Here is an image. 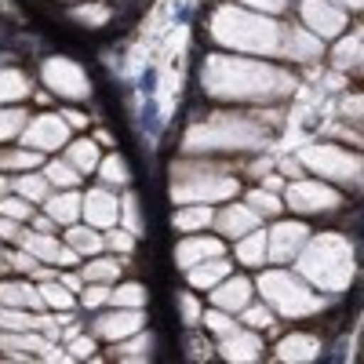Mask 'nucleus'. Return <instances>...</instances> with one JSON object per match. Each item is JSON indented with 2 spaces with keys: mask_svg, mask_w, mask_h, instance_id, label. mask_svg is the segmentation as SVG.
<instances>
[{
  "mask_svg": "<svg viewBox=\"0 0 364 364\" xmlns=\"http://www.w3.org/2000/svg\"><path fill=\"white\" fill-rule=\"evenodd\" d=\"M109 245H113L117 252H132V237H128V233H120V230H117V233L109 237Z\"/></svg>",
  "mask_w": 364,
  "mask_h": 364,
  "instance_id": "obj_49",
  "label": "nucleus"
},
{
  "mask_svg": "<svg viewBox=\"0 0 364 364\" xmlns=\"http://www.w3.org/2000/svg\"><path fill=\"white\" fill-rule=\"evenodd\" d=\"M44 80L63 99H84L87 91H91L84 70L77 63H70V58H48V63H44Z\"/></svg>",
  "mask_w": 364,
  "mask_h": 364,
  "instance_id": "obj_7",
  "label": "nucleus"
},
{
  "mask_svg": "<svg viewBox=\"0 0 364 364\" xmlns=\"http://www.w3.org/2000/svg\"><path fill=\"white\" fill-rule=\"evenodd\" d=\"M248 4H252V8H266V11H281L288 0H248Z\"/></svg>",
  "mask_w": 364,
  "mask_h": 364,
  "instance_id": "obj_50",
  "label": "nucleus"
},
{
  "mask_svg": "<svg viewBox=\"0 0 364 364\" xmlns=\"http://www.w3.org/2000/svg\"><path fill=\"white\" fill-rule=\"evenodd\" d=\"M288 204L295 211H331L339 204V193L321 186V182H295L288 190Z\"/></svg>",
  "mask_w": 364,
  "mask_h": 364,
  "instance_id": "obj_8",
  "label": "nucleus"
},
{
  "mask_svg": "<svg viewBox=\"0 0 364 364\" xmlns=\"http://www.w3.org/2000/svg\"><path fill=\"white\" fill-rule=\"evenodd\" d=\"M149 346H154V339H149V336H139L135 343H124V350H120V353H124V357H142V350L149 353Z\"/></svg>",
  "mask_w": 364,
  "mask_h": 364,
  "instance_id": "obj_46",
  "label": "nucleus"
},
{
  "mask_svg": "<svg viewBox=\"0 0 364 364\" xmlns=\"http://www.w3.org/2000/svg\"><path fill=\"white\" fill-rule=\"evenodd\" d=\"M343 4H350V8H357V4H360V0H343Z\"/></svg>",
  "mask_w": 364,
  "mask_h": 364,
  "instance_id": "obj_55",
  "label": "nucleus"
},
{
  "mask_svg": "<svg viewBox=\"0 0 364 364\" xmlns=\"http://www.w3.org/2000/svg\"><path fill=\"white\" fill-rule=\"evenodd\" d=\"M41 299L48 302V306H55V310H70L73 306V295L66 291V284H44Z\"/></svg>",
  "mask_w": 364,
  "mask_h": 364,
  "instance_id": "obj_29",
  "label": "nucleus"
},
{
  "mask_svg": "<svg viewBox=\"0 0 364 364\" xmlns=\"http://www.w3.org/2000/svg\"><path fill=\"white\" fill-rule=\"evenodd\" d=\"M204 321H208V328H211V331H219V336H230V331H237V324H233L226 314H208Z\"/></svg>",
  "mask_w": 364,
  "mask_h": 364,
  "instance_id": "obj_42",
  "label": "nucleus"
},
{
  "mask_svg": "<svg viewBox=\"0 0 364 364\" xmlns=\"http://www.w3.org/2000/svg\"><path fill=\"white\" fill-rule=\"evenodd\" d=\"M22 120H26V113H22V109H0V139L18 135Z\"/></svg>",
  "mask_w": 364,
  "mask_h": 364,
  "instance_id": "obj_37",
  "label": "nucleus"
},
{
  "mask_svg": "<svg viewBox=\"0 0 364 364\" xmlns=\"http://www.w3.org/2000/svg\"><path fill=\"white\" fill-rule=\"evenodd\" d=\"M48 215H51L55 223H77V215H80V197H77V193L51 197V204H48Z\"/></svg>",
  "mask_w": 364,
  "mask_h": 364,
  "instance_id": "obj_22",
  "label": "nucleus"
},
{
  "mask_svg": "<svg viewBox=\"0 0 364 364\" xmlns=\"http://www.w3.org/2000/svg\"><path fill=\"white\" fill-rule=\"evenodd\" d=\"M237 259L245 266H262V259H266V237L252 230V237H245L237 245Z\"/></svg>",
  "mask_w": 364,
  "mask_h": 364,
  "instance_id": "obj_24",
  "label": "nucleus"
},
{
  "mask_svg": "<svg viewBox=\"0 0 364 364\" xmlns=\"http://www.w3.org/2000/svg\"><path fill=\"white\" fill-rule=\"evenodd\" d=\"M255 211L252 208H240V204H233V208H226L223 215H219V230L223 233H230V237H240V233H252L255 230Z\"/></svg>",
  "mask_w": 364,
  "mask_h": 364,
  "instance_id": "obj_18",
  "label": "nucleus"
},
{
  "mask_svg": "<svg viewBox=\"0 0 364 364\" xmlns=\"http://www.w3.org/2000/svg\"><path fill=\"white\" fill-rule=\"evenodd\" d=\"M357 58H360V37L353 33L350 41H343V44H339V51H336V66H339V70L357 66Z\"/></svg>",
  "mask_w": 364,
  "mask_h": 364,
  "instance_id": "obj_32",
  "label": "nucleus"
},
{
  "mask_svg": "<svg viewBox=\"0 0 364 364\" xmlns=\"http://www.w3.org/2000/svg\"><path fill=\"white\" fill-rule=\"evenodd\" d=\"M80 211H87V223H95V226H113L117 223V197L106 193V190H91L84 200H80Z\"/></svg>",
  "mask_w": 364,
  "mask_h": 364,
  "instance_id": "obj_13",
  "label": "nucleus"
},
{
  "mask_svg": "<svg viewBox=\"0 0 364 364\" xmlns=\"http://www.w3.org/2000/svg\"><path fill=\"white\" fill-rule=\"evenodd\" d=\"M109 299L117 306H142L146 302V288L142 284H120L117 291H109Z\"/></svg>",
  "mask_w": 364,
  "mask_h": 364,
  "instance_id": "obj_28",
  "label": "nucleus"
},
{
  "mask_svg": "<svg viewBox=\"0 0 364 364\" xmlns=\"http://www.w3.org/2000/svg\"><path fill=\"white\" fill-rule=\"evenodd\" d=\"M262 353V343L255 336H240V331H230L223 343V357L226 360H255Z\"/></svg>",
  "mask_w": 364,
  "mask_h": 364,
  "instance_id": "obj_19",
  "label": "nucleus"
},
{
  "mask_svg": "<svg viewBox=\"0 0 364 364\" xmlns=\"http://www.w3.org/2000/svg\"><path fill=\"white\" fill-rule=\"evenodd\" d=\"M48 178L58 182V186H77L80 171H77L73 164H66V161H55V164H48Z\"/></svg>",
  "mask_w": 364,
  "mask_h": 364,
  "instance_id": "obj_31",
  "label": "nucleus"
},
{
  "mask_svg": "<svg viewBox=\"0 0 364 364\" xmlns=\"http://www.w3.org/2000/svg\"><path fill=\"white\" fill-rule=\"evenodd\" d=\"M154 84H157V73H154V70H149V73L142 77V91H146V95H149V91H154Z\"/></svg>",
  "mask_w": 364,
  "mask_h": 364,
  "instance_id": "obj_53",
  "label": "nucleus"
},
{
  "mask_svg": "<svg viewBox=\"0 0 364 364\" xmlns=\"http://www.w3.org/2000/svg\"><path fill=\"white\" fill-rule=\"evenodd\" d=\"M18 240H22V248H26L29 255H37V259L63 262V266L77 262V252H70V248H58V240H51V237H44V233H18Z\"/></svg>",
  "mask_w": 364,
  "mask_h": 364,
  "instance_id": "obj_12",
  "label": "nucleus"
},
{
  "mask_svg": "<svg viewBox=\"0 0 364 364\" xmlns=\"http://www.w3.org/2000/svg\"><path fill=\"white\" fill-rule=\"evenodd\" d=\"M226 262L223 259H215V262H208V266H190V284L193 288H211V284H219L223 277H226Z\"/></svg>",
  "mask_w": 364,
  "mask_h": 364,
  "instance_id": "obj_23",
  "label": "nucleus"
},
{
  "mask_svg": "<svg viewBox=\"0 0 364 364\" xmlns=\"http://www.w3.org/2000/svg\"><path fill=\"white\" fill-rule=\"evenodd\" d=\"M0 350H51L44 339H37V336H26V331H22V336H0Z\"/></svg>",
  "mask_w": 364,
  "mask_h": 364,
  "instance_id": "obj_27",
  "label": "nucleus"
},
{
  "mask_svg": "<svg viewBox=\"0 0 364 364\" xmlns=\"http://www.w3.org/2000/svg\"><path fill=\"white\" fill-rule=\"evenodd\" d=\"M63 117H66V124H70V128H84V124H87V117L77 113V109H70V113H63Z\"/></svg>",
  "mask_w": 364,
  "mask_h": 364,
  "instance_id": "obj_52",
  "label": "nucleus"
},
{
  "mask_svg": "<svg viewBox=\"0 0 364 364\" xmlns=\"http://www.w3.org/2000/svg\"><path fill=\"white\" fill-rule=\"evenodd\" d=\"M302 18H306V26L317 37H331L346 26V15L339 8H331L328 0H306V4H302Z\"/></svg>",
  "mask_w": 364,
  "mask_h": 364,
  "instance_id": "obj_10",
  "label": "nucleus"
},
{
  "mask_svg": "<svg viewBox=\"0 0 364 364\" xmlns=\"http://www.w3.org/2000/svg\"><path fill=\"white\" fill-rule=\"evenodd\" d=\"M259 288L273 306H277L281 314H288V317H302V314H314V310L324 306L317 295H310L299 281H291L288 273H266V277L259 281Z\"/></svg>",
  "mask_w": 364,
  "mask_h": 364,
  "instance_id": "obj_5",
  "label": "nucleus"
},
{
  "mask_svg": "<svg viewBox=\"0 0 364 364\" xmlns=\"http://www.w3.org/2000/svg\"><path fill=\"white\" fill-rule=\"evenodd\" d=\"M302 240H306V226H302V223H281L277 230L266 237V252H269L273 262H288L299 252Z\"/></svg>",
  "mask_w": 364,
  "mask_h": 364,
  "instance_id": "obj_11",
  "label": "nucleus"
},
{
  "mask_svg": "<svg viewBox=\"0 0 364 364\" xmlns=\"http://www.w3.org/2000/svg\"><path fill=\"white\" fill-rule=\"evenodd\" d=\"M288 51H291V58L299 55V58H314L317 51H321V44L314 41V37H306V33H299V29H295V33L288 37Z\"/></svg>",
  "mask_w": 364,
  "mask_h": 364,
  "instance_id": "obj_30",
  "label": "nucleus"
},
{
  "mask_svg": "<svg viewBox=\"0 0 364 364\" xmlns=\"http://www.w3.org/2000/svg\"><path fill=\"white\" fill-rule=\"evenodd\" d=\"M302 269L310 273L317 284H328V288H339L350 281L353 273V262H350V248L343 245L339 237H317L306 259H302Z\"/></svg>",
  "mask_w": 364,
  "mask_h": 364,
  "instance_id": "obj_2",
  "label": "nucleus"
},
{
  "mask_svg": "<svg viewBox=\"0 0 364 364\" xmlns=\"http://www.w3.org/2000/svg\"><path fill=\"white\" fill-rule=\"evenodd\" d=\"M4 193H8V182H4V178H0V197H4Z\"/></svg>",
  "mask_w": 364,
  "mask_h": 364,
  "instance_id": "obj_54",
  "label": "nucleus"
},
{
  "mask_svg": "<svg viewBox=\"0 0 364 364\" xmlns=\"http://www.w3.org/2000/svg\"><path fill=\"white\" fill-rule=\"evenodd\" d=\"M117 269H120V262H109V259H95L87 269H84V277L87 281H113L117 277Z\"/></svg>",
  "mask_w": 364,
  "mask_h": 364,
  "instance_id": "obj_35",
  "label": "nucleus"
},
{
  "mask_svg": "<svg viewBox=\"0 0 364 364\" xmlns=\"http://www.w3.org/2000/svg\"><path fill=\"white\" fill-rule=\"evenodd\" d=\"M321 353V343L314 339V336H288V339H281V346H277V357L281 360H314Z\"/></svg>",
  "mask_w": 364,
  "mask_h": 364,
  "instance_id": "obj_17",
  "label": "nucleus"
},
{
  "mask_svg": "<svg viewBox=\"0 0 364 364\" xmlns=\"http://www.w3.org/2000/svg\"><path fill=\"white\" fill-rule=\"evenodd\" d=\"M178 306H182V317H186V324H200V310H197V299H193V295H182Z\"/></svg>",
  "mask_w": 364,
  "mask_h": 364,
  "instance_id": "obj_44",
  "label": "nucleus"
},
{
  "mask_svg": "<svg viewBox=\"0 0 364 364\" xmlns=\"http://www.w3.org/2000/svg\"><path fill=\"white\" fill-rule=\"evenodd\" d=\"M70 245L77 252H99L102 248V237L91 233V230H70Z\"/></svg>",
  "mask_w": 364,
  "mask_h": 364,
  "instance_id": "obj_34",
  "label": "nucleus"
},
{
  "mask_svg": "<svg viewBox=\"0 0 364 364\" xmlns=\"http://www.w3.org/2000/svg\"><path fill=\"white\" fill-rule=\"evenodd\" d=\"M302 164H310L314 171L331 175L339 182H357V175H360V161L350 157L339 146H310L306 154H302Z\"/></svg>",
  "mask_w": 364,
  "mask_h": 364,
  "instance_id": "obj_6",
  "label": "nucleus"
},
{
  "mask_svg": "<svg viewBox=\"0 0 364 364\" xmlns=\"http://www.w3.org/2000/svg\"><path fill=\"white\" fill-rule=\"evenodd\" d=\"M211 223V211L204 208V204H197V208H190V211H178L175 215V226L178 230H200V226H208Z\"/></svg>",
  "mask_w": 364,
  "mask_h": 364,
  "instance_id": "obj_26",
  "label": "nucleus"
},
{
  "mask_svg": "<svg viewBox=\"0 0 364 364\" xmlns=\"http://www.w3.org/2000/svg\"><path fill=\"white\" fill-rule=\"evenodd\" d=\"M91 350H95V343H91V339H73V357H87Z\"/></svg>",
  "mask_w": 364,
  "mask_h": 364,
  "instance_id": "obj_51",
  "label": "nucleus"
},
{
  "mask_svg": "<svg viewBox=\"0 0 364 364\" xmlns=\"http://www.w3.org/2000/svg\"><path fill=\"white\" fill-rule=\"evenodd\" d=\"M99 168H102V178H106V182H117V186H124V182H128V164H124V157H106Z\"/></svg>",
  "mask_w": 364,
  "mask_h": 364,
  "instance_id": "obj_33",
  "label": "nucleus"
},
{
  "mask_svg": "<svg viewBox=\"0 0 364 364\" xmlns=\"http://www.w3.org/2000/svg\"><path fill=\"white\" fill-rule=\"evenodd\" d=\"M245 324H252V328H269V324H273V314L262 310V306H248V310H245Z\"/></svg>",
  "mask_w": 364,
  "mask_h": 364,
  "instance_id": "obj_41",
  "label": "nucleus"
},
{
  "mask_svg": "<svg viewBox=\"0 0 364 364\" xmlns=\"http://www.w3.org/2000/svg\"><path fill=\"white\" fill-rule=\"evenodd\" d=\"M215 37L226 44H240V48H259V51H273L277 48V26L262 22V18H248L240 11H219L215 15Z\"/></svg>",
  "mask_w": 364,
  "mask_h": 364,
  "instance_id": "obj_3",
  "label": "nucleus"
},
{
  "mask_svg": "<svg viewBox=\"0 0 364 364\" xmlns=\"http://www.w3.org/2000/svg\"><path fill=\"white\" fill-rule=\"evenodd\" d=\"M211 299H215V306H223V310H245L248 299H252V284L245 277H233V281L219 284V291Z\"/></svg>",
  "mask_w": 364,
  "mask_h": 364,
  "instance_id": "obj_16",
  "label": "nucleus"
},
{
  "mask_svg": "<svg viewBox=\"0 0 364 364\" xmlns=\"http://www.w3.org/2000/svg\"><path fill=\"white\" fill-rule=\"evenodd\" d=\"M259 139L252 135V120L248 117H226V113H215L211 128H200L186 139L190 149H245V146H255Z\"/></svg>",
  "mask_w": 364,
  "mask_h": 364,
  "instance_id": "obj_4",
  "label": "nucleus"
},
{
  "mask_svg": "<svg viewBox=\"0 0 364 364\" xmlns=\"http://www.w3.org/2000/svg\"><path fill=\"white\" fill-rule=\"evenodd\" d=\"M208 91L211 95H240V99H262V95H281L288 91V80L255 63H230V58H211L208 63Z\"/></svg>",
  "mask_w": 364,
  "mask_h": 364,
  "instance_id": "obj_1",
  "label": "nucleus"
},
{
  "mask_svg": "<svg viewBox=\"0 0 364 364\" xmlns=\"http://www.w3.org/2000/svg\"><path fill=\"white\" fill-rule=\"evenodd\" d=\"M22 95H29V80L18 70L0 73V102H11V99H22Z\"/></svg>",
  "mask_w": 364,
  "mask_h": 364,
  "instance_id": "obj_25",
  "label": "nucleus"
},
{
  "mask_svg": "<svg viewBox=\"0 0 364 364\" xmlns=\"http://www.w3.org/2000/svg\"><path fill=\"white\" fill-rule=\"evenodd\" d=\"M18 193H26L29 200H44L48 197V182L41 175H26V178H18Z\"/></svg>",
  "mask_w": 364,
  "mask_h": 364,
  "instance_id": "obj_36",
  "label": "nucleus"
},
{
  "mask_svg": "<svg viewBox=\"0 0 364 364\" xmlns=\"http://www.w3.org/2000/svg\"><path fill=\"white\" fill-rule=\"evenodd\" d=\"M223 252V245H219V240H204V237H193V240H182V245H178V252H175V259H178V266L182 269H190V266H197L200 259H215Z\"/></svg>",
  "mask_w": 364,
  "mask_h": 364,
  "instance_id": "obj_15",
  "label": "nucleus"
},
{
  "mask_svg": "<svg viewBox=\"0 0 364 364\" xmlns=\"http://www.w3.org/2000/svg\"><path fill=\"white\" fill-rule=\"evenodd\" d=\"M0 240H18V226L8 215H0Z\"/></svg>",
  "mask_w": 364,
  "mask_h": 364,
  "instance_id": "obj_47",
  "label": "nucleus"
},
{
  "mask_svg": "<svg viewBox=\"0 0 364 364\" xmlns=\"http://www.w3.org/2000/svg\"><path fill=\"white\" fill-rule=\"evenodd\" d=\"M0 215L26 219V215H29V204H26V200H15V197H4V200H0Z\"/></svg>",
  "mask_w": 364,
  "mask_h": 364,
  "instance_id": "obj_40",
  "label": "nucleus"
},
{
  "mask_svg": "<svg viewBox=\"0 0 364 364\" xmlns=\"http://www.w3.org/2000/svg\"><path fill=\"white\" fill-rule=\"evenodd\" d=\"M95 328H99V336H106V339H124V336H132V331L142 328V317H139V310L132 306V310H117V314L99 317Z\"/></svg>",
  "mask_w": 364,
  "mask_h": 364,
  "instance_id": "obj_14",
  "label": "nucleus"
},
{
  "mask_svg": "<svg viewBox=\"0 0 364 364\" xmlns=\"http://www.w3.org/2000/svg\"><path fill=\"white\" fill-rule=\"evenodd\" d=\"M66 135H70L66 120H58L55 113H44V117H37L33 124H29V132L22 135V142H26V149L29 146H33V149H55V146L66 142Z\"/></svg>",
  "mask_w": 364,
  "mask_h": 364,
  "instance_id": "obj_9",
  "label": "nucleus"
},
{
  "mask_svg": "<svg viewBox=\"0 0 364 364\" xmlns=\"http://www.w3.org/2000/svg\"><path fill=\"white\" fill-rule=\"evenodd\" d=\"M70 164L80 171V175H87V171H95L99 168V146L95 142H77V146H70Z\"/></svg>",
  "mask_w": 364,
  "mask_h": 364,
  "instance_id": "obj_21",
  "label": "nucleus"
},
{
  "mask_svg": "<svg viewBox=\"0 0 364 364\" xmlns=\"http://www.w3.org/2000/svg\"><path fill=\"white\" fill-rule=\"evenodd\" d=\"M0 302H4V306H41L44 299L29 284H0Z\"/></svg>",
  "mask_w": 364,
  "mask_h": 364,
  "instance_id": "obj_20",
  "label": "nucleus"
},
{
  "mask_svg": "<svg viewBox=\"0 0 364 364\" xmlns=\"http://www.w3.org/2000/svg\"><path fill=\"white\" fill-rule=\"evenodd\" d=\"M248 204H252V211H262V215H277V211H281V200L273 193H262V190H255L248 197Z\"/></svg>",
  "mask_w": 364,
  "mask_h": 364,
  "instance_id": "obj_38",
  "label": "nucleus"
},
{
  "mask_svg": "<svg viewBox=\"0 0 364 364\" xmlns=\"http://www.w3.org/2000/svg\"><path fill=\"white\" fill-rule=\"evenodd\" d=\"M11 266H15V269H22V273H33V269H37V262H33V255H29V252L11 255Z\"/></svg>",
  "mask_w": 364,
  "mask_h": 364,
  "instance_id": "obj_48",
  "label": "nucleus"
},
{
  "mask_svg": "<svg viewBox=\"0 0 364 364\" xmlns=\"http://www.w3.org/2000/svg\"><path fill=\"white\" fill-rule=\"evenodd\" d=\"M41 157L37 149H22V154H0V168H33Z\"/></svg>",
  "mask_w": 364,
  "mask_h": 364,
  "instance_id": "obj_39",
  "label": "nucleus"
},
{
  "mask_svg": "<svg viewBox=\"0 0 364 364\" xmlns=\"http://www.w3.org/2000/svg\"><path fill=\"white\" fill-rule=\"evenodd\" d=\"M73 15H77L80 22H91V26H102V22L109 18V11H106V8H77Z\"/></svg>",
  "mask_w": 364,
  "mask_h": 364,
  "instance_id": "obj_43",
  "label": "nucleus"
},
{
  "mask_svg": "<svg viewBox=\"0 0 364 364\" xmlns=\"http://www.w3.org/2000/svg\"><path fill=\"white\" fill-rule=\"evenodd\" d=\"M106 299H109V288H102V284L95 281V288H87V291H84V306H102Z\"/></svg>",
  "mask_w": 364,
  "mask_h": 364,
  "instance_id": "obj_45",
  "label": "nucleus"
}]
</instances>
